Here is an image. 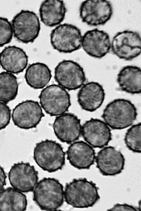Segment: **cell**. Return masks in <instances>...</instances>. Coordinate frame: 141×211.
Wrapping results in <instances>:
<instances>
[{"label": "cell", "mask_w": 141, "mask_h": 211, "mask_svg": "<svg viewBox=\"0 0 141 211\" xmlns=\"http://www.w3.org/2000/svg\"><path fill=\"white\" fill-rule=\"evenodd\" d=\"M81 46L89 56L100 58L105 56L111 48L108 34L95 29L87 31L82 37Z\"/></svg>", "instance_id": "2e32d148"}, {"label": "cell", "mask_w": 141, "mask_h": 211, "mask_svg": "<svg viewBox=\"0 0 141 211\" xmlns=\"http://www.w3.org/2000/svg\"><path fill=\"white\" fill-rule=\"evenodd\" d=\"M11 24L13 36L23 43L33 42L39 34V19L36 14L32 11L21 10L14 16Z\"/></svg>", "instance_id": "52a82bcc"}, {"label": "cell", "mask_w": 141, "mask_h": 211, "mask_svg": "<svg viewBox=\"0 0 141 211\" xmlns=\"http://www.w3.org/2000/svg\"><path fill=\"white\" fill-rule=\"evenodd\" d=\"M11 117V110L7 104L0 101V130L9 124Z\"/></svg>", "instance_id": "4316f807"}, {"label": "cell", "mask_w": 141, "mask_h": 211, "mask_svg": "<svg viewBox=\"0 0 141 211\" xmlns=\"http://www.w3.org/2000/svg\"><path fill=\"white\" fill-rule=\"evenodd\" d=\"M18 83L14 74L6 71L0 73V101L7 104L16 97Z\"/></svg>", "instance_id": "cb8c5ba5"}, {"label": "cell", "mask_w": 141, "mask_h": 211, "mask_svg": "<svg viewBox=\"0 0 141 211\" xmlns=\"http://www.w3.org/2000/svg\"><path fill=\"white\" fill-rule=\"evenodd\" d=\"M98 190L95 183L85 178L74 179L65 186L64 199L67 204L74 208L91 207L100 198Z\"/></svg>", "instance_id": "6da1fadb"}, {"label": "cell", "mask_w": 141, "mask_h": 211, "mask_svg": "<svg viewBox=\"0 0 141 211\" xmlns=\"http://www.w3.org/2000/svg\"><path fill=\"white\" fill-rule=\"evenodd\" d=\"M53 127L57 138L67 143H71L77 140L81 135L80 120L71 113L65 112L57 116Z\"/></svg>", "instance_id": "4fadbf2b"}, {"label": "cell", "mask_w": 141, "mask_h": 211, "mask_svg": "<svg viewBox=\"0 0 141 211\" xmlns=\"http://www.w3.org/2000/svg\"><path fill=\"white\" fill-rule=\"evenodd\" d=\"M28 56L22 48L15 46L5 47L0 52V65L5 71L14 74L27 67Z\"/></svg>", "instance_id": "ac0fdd59"}, {"label": "cell", "mask_w": 141, "mask_h": 211, "mask_svg": "<svg viewBox=\"0 0 141 211\" xmlns=\"http://www.w3.org/2000/svg\"><path fill=\"white\" fill-rule=\"evenodd\" d=\"M66 11L64 2L60 0L44 1L39 9L41 21L46 26L50 27L58 25L62 22Z\"/></svg>", "instance_id": "ffe728a7"}, {"label": "cell", "mask_w": 141, "mask_h": 211, "mask_svg": "<svg viewBox=\"0 0 141 211\" xmlns=\"http://www.w3.org/2000/svg\"><path fill=\"white\" fill-rule=\"evenodd\" d=\"M39 97L41 107L51 116L66 112L71 105L69 94L59 85L52 84L44 87Z\"/></svg>", "instance_id": "5b68a950"}, {"label": "cell", "mask_w": 141, "mask_h": 211, "mask_svg": "<svg viewBox=\"0 0 141 211\" xmlns=\"http://www.w3.org/2000/svg\"><path fill=\"white\" fill-rule=\"evenodd\" d=\"M44 116L42 108L37 101L27 100L19 103L13 109L11 117L14 125L21 129L36 127Z\"/></svg>", "instance_id": "8fae6325"}, {"label": "cell", "mask_w": 141, "mask_h": 211, "mask_svg": "<svg viewBox=\"0 0 141 211\" xmlns=\"http://www.w3.org/2000/svg\"><path fill=\"white\" fill-rule=\"evenodd\" d=\"M82 37L77 27L64 23L58 25L52 30L50 42L55 50L60 52L70 53L81 48Z\"/></svg>", "instance_id": "8992f818"}, {"label": "cell", "mask_w": 141, "mask_h": 211, "mask_svg": "<svg viewBox=\"0 0 141 211\" xmlns=\"http://www.w3.org/2000/svg\"><path fill=\"white\" fill-rule=\"evenodd\" d=\"M54 73L58 85L69 90L81 87L86 80L83 68L71 60H63L59 63L55 68Z\"/></svg>", "instance_id": "ba28073f"}, {"label": "cell", "mask_w": 141, "mask_h": 211, "mask_svg": "<svg viewBox=\"0 0 141 211\" xmlns=\"http://www.w3.org/2000/svg\"><path fill=\"white\" fill-rule=\"evenodd\" d=\"M105 97L102 86L95 82H90L84 84L77 94V101L84 110L93 112L99 108L102 104Z\"/></svg>", "instance_id": "d6986e66"}, {"label": "cell", "mask_w": 141, "mask_h": 211, "mask_svg": "<svg viewBox=\"0 0 141 211\" xmlns=\"http://www.w3.org/2000/svg\"><path fill=\"white\" fill-rule=\"evenodd\" d=\"M13 36L11 22L5 18L0 17V47L10 42Z\"/></svg>", "instance_id": "484cf974"}, {"label": "cell", "mask_w": 141, "mask_h": 211, "mask_svg": "<svg viewBox=\"0 0 141 211\" xmlns=\"http://www.w3.org/2000/svg\"><path fill=\"white\" fill-rule=\"evenodd\" d=\"M137 115L136 107L130 101L118 99L106 106L102 116L109 127L120 130L131 126L136 119Z\"/></svg>", "instance_id": "277c9868"}, {"label": "cell", "mask_w": 141, "mask_h": 211, "mask_svg": "<svg viewBox=\"0 0 141 211\" xmlns=\"http://www.w3.org/2000/svg\"><path fill=\"white\" fill-rule=\"evenodd\" d=\"M111 47L113 53L119 58L131 60L141 54L140 35L132 30L118 32L112 38Z\"/></svg>", "instance_id": "30bf717a"}, {"label": "cell", "mask_w": 141, "mask_h": 211, "mask_svg": "<svg viewBox=\"0 0 141 211\" xmlns=\"http://www.w3.org/2000/svg\"><path fill=\"white\" fill-rule=\"evenodd\" d=\"M33 200L42 210L54 211L63 205V185L56 179L44 178L38 182L33 190Z\"/></svg>", "instance_id": "7a4b0ae2"}, {"label": "cell", "mask_w": 141, "mask_h": 211, "mask_svg": "<svg viewBox=\"0 0 141 211\" xmlns=\"http://www.w3.org/2000/svg\"><path fill=\"white\" fill-rule=\"evenodd\" d=\"M10 184L22 192L33 191L38 180V173L33 165L23 161L14 163L8 173Z\"/></svg>", "instance_id": "7c38bea8"}, {"label": "cell", "mask_w": 141, "mask_h": 211, "mask_svg": "<svg viewBox=\"0 0 141 211\" xmlns=\"http://www.w3.org/2000/svg\"><path fill=\"white\" fill-rule=\"evenodd\" d=\"M51 71L45 64L40 62L32 63L27 68L24 75L27 84L35 89L44 88L51 78Z\"/></svg>", "instance_id": "7402d4cb"}, {"label": "cell", "mask_w": 141, "mask_h": 211, "mask_svg": "<svg viewBox=\"0 0 141 211\" xmlns=\"http://www.w3.org/2000/svg\"><path fill=\"white\" fill-rule=\"evenodd\" d=\"M84 140L92 147L101 148L112 139L109 127L103 121L91 118L82 126L81 133Z\"/></svg>", "instance_id": "5bb4252c"}, {"label": "cell", "mask_w": 141, "mask_h": 211, "mask_svg": "<svg viewBox=\"0 0 141 211\" xmlns=\"http://www.w3.org/2000/svg\"><path fill=\"white\" fill-rule=\"evenodd\" d=\"M108 211H140L137 208L127 204L117 203L115 204Z\"/></svg>", "instance_id": "83f0119b"}, {"label": "cell", "mask_w": 141, "mask_h": 211, "mask_svg": "<svg viewBox=\"0 0 141 211\" xmlns=\"http://www.w3.org/2000/svg\"><path fill=\"white\" fill-rule=\"evenodd\" d=\"M141 123L134 125L126 133L124 141L128 148L133 152H141Z\"/></svg>", "instance_id": "d4e9b609"}, {"label": "cell", "mask_w": 141, "mask_h": 211, "mask_svg": "<svg viewBox=\"0 0 141 211\" xmlns=\"http://www.w3.org/2000/svg\"><path fill=\"white\" fill-rule=\"evenodd\" d=\"M67 158L72 166L79 169H88L94 164L96 153L93 147L82 141H75L69 146Z\"/></svg>", "instance_id": "e0dca14e"}, {"label": "cell", "mask_w": 141, "mask_h": 211, "mask_svg": "<svg viewBox=\"0 0 141 211\" xmlns=\"http://www.w3.org/2000/svg\"><path fill=\"white\" fill-rule=\"evenodd\" d=\"M7 176L3 168L0 165V192L3 189L6 185Z\"/></svg>", "instance_id": "f1b7e54d"}, {"label": "cell", "mask_w": 141, "mask_h": 211, "mask_svg": "<svg viewBox=\"0 0 141 211\" xmlns=\"http://www.w3.org/2000/svg\"><path fill=\"white\" fill-rule=\"evenodd\" d=\"M79 15L82 22L91 26L103 25L111 18L113 8L106 0H86L81 3Z\"/></svg>", "instance_id": "9c48e42d"}, {"label": "cell", "mask_w": 141, "mask_h": 211, "mask_svg": "<svg viewBox=\"0 0 141 211\" xmlns=\"http://www.w3.org/2000/svg\"><path fill=\"white\" fill-rule=\"evenodd\" d=\"M97 167L104 176H114L123 170L125 160L122 154L115 147L109 146L100 150L96 157Z\"/></svg>", "instance_id": "9a60e30c"}, {"label": "cell", "mask_w": 141, "mask_h": 211, "mask_svg": "<svg viewBox=\"0 0 141 211\" xmlns=\"http://www.w3.org/2000/svg\"><path fill=\"white\" fill-rule=\"evenodd\" d=\"M27 206L26 196L13 187L0 192V211H25Z\"/></svg>", "instance_id": "603a6c76"}, {"label": "cell", "mask_w": 141, "mask_h": 211, "mask_svg": "<svg viewBox=\"0 0 141 211\" xmlns=\"http://www.w3.org/2000/svg\"><path fill=\"white\" fill-rule=\"evenodd\" d=\"M65 155L60 144L47 139L37 143L33 152V158L37 164L50 173L62 168L65 164Z\"/></svg>", "instance_id": "3957f363"}, {"label": "cell", "mask_w": 141, "mask_h": 211, "mask_svg": "<svg viewBox=\"0 0 141 211\" xmlns=\"http://www.w3.org/2000/svg\"><path fill=\"white\" fill-rule=\"evenodd\" d=\"M117 81L121 89L132 94L141 92V70L136 66L128 65L119 72Z\"/></svg>", "instance_id": "44dd1931"}]
</instances>
